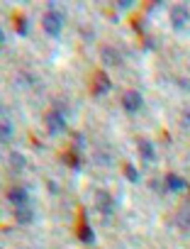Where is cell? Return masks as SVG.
I'll list each match as a JSON object with an SVG mask.
<instances>
[{
  "label": "cell",
  "instance_id": "15",
  "mask_svg": "<svg viewBox=\"0 0 190 249\" xmlns=\"http://www.w3.org/2000/svg\"><path fill=\"white\" fill-rule=\"evenodd\" d=\"M125 178L132 181V183H137V181H139V171H137L132 164H127V166H125Z\"/></svg>",
  "mask_w": 190,
  "mask_h": 249
},
{
  "label": "cell",
  "instance_id": "12",
  "mask_svg": "<svg viewBox=\"0 0 190 249\" xmlns=\"http://www.w3.org/2000/svg\"><path fill=\"white\" fill-rule=\"evenodd\" d=\"M78 237H80V242H85V244H90V242L95 239L93 230H90V227H88V222H85V217L80 220V227H78Z\"/></svg>",
  "mask_w": 190,
  "mask_h": 249
},
{
  "label": "cell",
  "instance_id": "4",
  "mask_svg": "<svg viewBox=\"0 0 190 249\" xmlns=\"http://www.w3.org/2000/svg\"><path fill=\"white\" fill-rule=\"evenodd\" d=\"M122 107H125L129 115H137V112L144 107V98H142V93H139V90H127V93L122 95Z\"/></svg>",
  "mask_w": 190,
  "mask_h": 249
},
{
  "label": "cell",
  "instance_id": "6",
  "mask_svg": "<svg viewBox=\"0 0 190 249\" xmlns=\"http://www.w3.org/2000/svg\"><path fill=\"white\" fill-rule=\"evenodd\" d=\"M8 200H10L15 208H20V205H30V191H27L25 186H15V188L8 191Z\"/></svg>",
  "mask_w": 190,
  "mask_h": 249
},
{
  "label": "cell",
  "instance_id": "3",
  "mask_svg": "<svg viewBox=\"0 0 190 249\" xmlns=\"http://www.w3.org/2000/svg\"><path fill=\"white\" fill-rule=\"evenodd\" d=\"M188 22H190V10L185 5H173L171 8V27L175 32H183Z\"/></svg>",
  "mask_w": 190,
  "mask_h": 249
},
{
  "label": "cell",
  "instance_id": "18",
  "mask_svg": "<svg viewBox=\"0 0 190 249\" xmlns=\"http://www.w3.org/2000/svg\"><path fill=\"white\" fill-rule=\"evenodd\" d=\"M178 222H180L185 230H190V217H188V213H180V215H178Z\"/></svg>",
  "mask_w": 190,
  "mask_h": 249
},
{
  "label": "cell",
  "instance_id": "8",
  "mask_svg": "<svg viewBox=\"0 0 190 249\" xmlns=\"http://www.w3.org/2000/svg\"><path fill=\"white\" fill-rule=\"evenodd\" d=\"M166 188H168L171 193H183V191L188 188V181H185L183 176H178V174H168V176H166Z\"/></svg>",
  "mask_w": 190,
  "mask_h": 249
},
{
  "label": "cell",
  "instance_id": "9",
  "mask_svg": "<svg viewBox=\"0 0 190 249\" xmlns=\"http://www.w3.org/2000/svg\"><path fill=\"white\" fill-rule=\"evenodd\" d=\"M100 54H103V64H108V66H120L122 64V56L115 47H103Z\"/></svg>",
  "mask_w": 190,
  "mask_h": 249
},
{
  "label": "cell",
  "instance_id": "17",
  "mask_svg": "<svg viewBox=\"0 0 190 249\" xmlns=\"http://www.w3.org/2000/svg\"><path fill=\"white\" fill-rule=\"evenodd\" d=\"M13 130H15L13 122H10V120H3V140H5V142L13 137Z\"/></svg>",
  "mask_w": 190,
  "mask_h": 249
},
{
  "label": "cell",
  "instance_id": "10",
  "mask_svg": "<svg viewBox=\"0 0 190 249\" xmlns=\"http://www.w3.org/2000/svg\"><path fill=\"white\" fill-rule=\"evenodd\" d=\"M139 154H142V159L146 161V164H151L154 159H156V149H154V144L149 142V140H139Z\"/></svg>",
  "mask_w": 190,
  "mask_h": 249
},
{
  "label": "cell",
  "instance_id": "1",
  "mask_svg": "<svg viewBox=\"0 0 190 249\" xmlns=\"http://www.w3.org/2000/svg\"><path fill=\"white\" fill-rule=\"evenodd\" d=\"M42 30H44L49 37H61V32H63V13L49 8V10L44 13V18H42Z\"/></svg>",
  "mask_w": 190,
  "mask_h": 249
},
{
  "label": "cell",
  "instance_id": "13",
  "mask_svg": "<svg viewBox=\"0 0 190 249\" xmlns=\"http://www.w3.org/2000/svg\"><path fill=\"white\" fill-rule=\"evenodd\" d=\"M10 166H13L15 171H25V166H27V159H25V154H20V152H13V154H10Z\"/></svg>",
  "mask_w": 190,
  "mask_h": 249
},
{
  "label": "cell",
  "instance_id": "16",
  "mask_svg": "<svg viewBox=\"0 0 190 249\" xmlns=\"http://www.w3.org/2000/svg\"><path fill=\"white\" fill-rule=\"evenodd\" d=\"M66 164L73 166V169H80V157H78V152H68V154H66Z\"/></svg>",
  "mask_w": 190,
  "mask_h": 249
},
{
  "label": "cell",
  "instance_id": "7",
  "mask_svg": "<svg viewBox=\"0 0 190 249\" xmlns=\"http://www.w3.org/2000/svg\"><path fill=\"white\" fill-rule=\"evenodd\" d=\"M112 88V81L108 78L105 71H98L95 73V83H93V95H105L108 90Z\"/></svg>",
  "mask_w": 190,
  "mask_h": 249
},
{
  "label": "cell",
  "instance_id": "11",
  "mask_svg": "<svg viewBox=\"0 0 190 249\" xmlns=\"http://www.w3.org/2000/svg\"><path fill=\"white\" fill-rule=\"evenodd\" d=\"M15 220L20 225H30V222H34V210L30 205H20V208H15Z\"/></svg>",
  "mask_w": 190,
  "mask_h": 249
},
{
  "label": "cell",
  "instance_id": "5",
  "mask_svg": "<svg viewBox=\"0 0 190 249\" xmlns=\"http://www.w3.org/2000/svg\"><path fill=\"white\" fill-rule=\"evenodd\" d=\"M112 208H115V203H112V196L108 191L95 193V210L103 213V215H112Z\"/></svg>",
  "mask_w": 190,
  "mask_h": 249
},
{
  "label": "cell",
  "instance_id": "19",
  "mask_svg": "<svg viewBox=\"0 0 190 249\" xmlns=\"http://www.w3.org/2000/svg\"><path fill=\"white\" fill-rule=\"evenodd\" d=\"M117 8H122V10H129V8H134V3H129V0H125V3H117Z\"/></svg>",
  "mask_w": 190,
  "mask_h": 249
},
{
  "label": "cell",
  "instance_id": "2",
  "mask_svg": "<svg viewBox=\"0 0 190 249\" xmlns=\"http://www.w3.org/2000/svg\"><path fill=\"white\" fill-rule=\"evenodd\" d=\"M44 124H47V130H49V135H61V132H66V115L61 112V110H49L47 112V117H44Z\"/></svg>",
  "mask_w": 190,
  "mask_h": 249
},
{
  "label": "cell",
  "instance_id": "14",
  "mask_svg": "<svg viewBox=\"0 0 190 249\" xmlns=\"http://www.w3.org/2000/svg\"><path fill=\"white\" fill-rule=\"evenodd\" d=\"M15 30H17V35H20V37H25V35H27V20H25L22 15H15Z\"/></svg>",
  "mask_w": 190,
  "mask_h": 249
}]
</instances>
